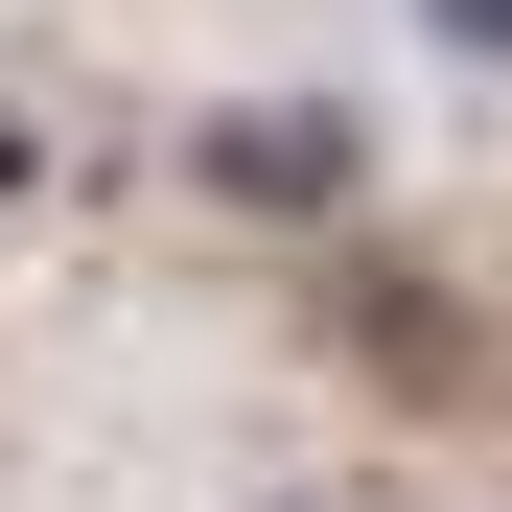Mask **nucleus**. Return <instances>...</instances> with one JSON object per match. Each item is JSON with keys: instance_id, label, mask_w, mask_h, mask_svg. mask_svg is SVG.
<instances>
[{"instance_id": "3", "label": "nucleus", "mask_w": 512, "mask_h": 512, "mask_svg": "<svg viewBox=\"0 0 512 512\" xmlns=\"http://www.w3.org/2000/svg\"><path fill=\"white\" fill-rule=\"evenodd\" d=\"M0 210H47V94H0Z\"/></svg>"}, {"instance_id": "4", "label": "nucleus", "mask_w": 512, "mask_h": 512, "mask_svg": "<svg viewBox=\"0 0 512 512\" xmlns=\"http://www.w3.org/2000/svg\"><path fill=\"white\" fill-rule=\"evenodd\" d=\"M256 512H303V489H256Z\"/></svg>"}, {"instance_id": "2", "label": "nucleus", "mask_w": 512, "mask_h": 512, "mask_svg": "<svg viewBox=\"0 0 512 512\" xmlns=\"http://www.w3.org/2000/svg\"><path fill=\"white\" fill-rule=\"evenodd\" d=\"M419 24V70H443V94H512V0H396Z\"/></svg>"}, {"instance_id": "1", "label": "nucleus", "mask_w": 512, "mask_h": 512, "mask_svg": "<svg viewBox=\"0 0 512 512\" xmlns=\"http://www.w3.org/2000/svg\"><path fill=\"white\" fill-rule=\"evenodd\" d=\"M187 210L350 256V210H373V94H350V70H256V94H210V117H187Z\"/></svg>"}]
</instances>
